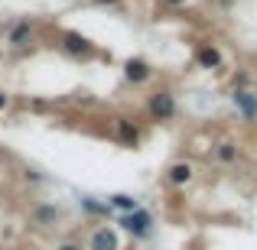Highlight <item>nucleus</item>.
I'll use <instances>...</instances> for the list:
<instances>
[{"label":"nucleus","mask_w":257,"mask_h":250,"mask_svg":"<svg viewBox=\"0 0 257 250\" xmlns=\"http://www.w3.org/2000/svg\"><path fill=\"white\" fill-rule=\"evenodd\" d=\"M117 224L124 227L127 234H134L137 240H144V237H150V234H153V214L147 211V208H137V211L120 214V218H117Z\"/></svg>","instance_id":"1"},{"label":"nucleus","mask_w":257,"mask_h":250,"mask_svg":"<svg viewBox=\"0 0 257 250\" xmlns=\"http://www.w3.org/2000/svg\"><path fill=\"white\" fill-rule=\"evenodd\" d=\"M117 137H120V143H124V146H137L140 130L131 124V120H117Z\"/></svg>","instance_id":"10"},{"label":"nucleus","mask_w":257,"mask_h":250,"mask_svg":"<svg viewBox=\"0 0 257 250\" xmlns=\"http://www.w3.org/2000/svg\"><path fill=\"white\" fill-rule=\"evenodd\" d=\"M189 179H192V166H189V163L170 166V182H173V185H186Z\"/></svg>","instance_id":"11"},{"label":"nucleus","mask_w":257,"mask_h":250,"mask_svg":"<svg viewBox=\"0 0 257 250\" xmlns=\"http://www.w3.org/2000/svg\"><path fill=\"white\" fill-rule=\"evenodd\" d=\"M199 65H202V69H218V65H221L218 49H212V46H202V49H199Z\"/></svg>","instance_id":"12"},{"label":"nucleus","mask_w":257,"mask_h":250,"mask_svg":"<svg viewBox=\"0 0 257 250\" xmlns=\"http://www.w3.org/2000/svg\"><path fill=\"white\" fill-rule=\"evenodd\" d=\"M98 4H117V0H98Z\"/></svg>","instance_id":"18"},{"label":"nucleus","mask_w":257,"mask_h":250,"mask_svg":"<svg viewBox=\"0 0 257 250\" xmlns=\"http://www.w3.org/2000/svg\"><path fill=\"white\" fill-rule=\"evenodd\" d=\"M82 211L85 214H111V205L107 201H94L91 195H82Z\"/></svg>","instance_id":"13"},{"label":"nucleus","mask_w":257,"mask_h":250,"mask_svg":"<svg viewBox=\"0 0 257 250\" xmlns=\"http://www.w3.org/2000/svg\"><path fill=\"white\" fill-rule=\"evenodd\" d=\"M33 39V23L30 20H20V23L10 26V33H7V43L13 46V49H23V46H30Z\"/></svg>","instance_id":"6"},{"label":"nucleus","mask_w":257,"mask_h":250,"mask_svg":"<svg viewBox=\"0 0 257 250\" xmlns=\"http://www.w3.org/2000/svg\"><path fill=\"white\" fill-rule=\"evenodd\" d=\"M107 205L114 208V211H120V214H127V211H137V198H134V195H124V192H117V195H111V198H107Z\"/></svg>","instance_id":"9"},{"label":"nucleus","mask_w":257,"mask_h":250,"mask_svg":"<svg viewBox=\"0 0 257 250\" xmlns=\"http://www.w3.org/2000/svg\"><path fill=\"white\" fill-rule=\"evenodd\" d=\"M56 250H82V244H75V240H65V244H59Z\"/></svg>","instance_id":"15"},{"label":"nucleus","mask_w":257,"mask_h":250,"mask_svg":"<svg viewBox=\"0 0 257 250\" xmlns=\"http://www.w3.org/2000/svg\"><path fill=\"white\" fill-rule=\"evenodd\" d=\"M166 4H186V0H166Z\"/></svg>","instance_id":"17"},{"label":"nucleus","mask_w":257,"mask_h":250,"mask_svg":"<svg viewBox=\"0 0 257 250\" xmlns=\"http://www.w3.org/2000/svg\"><path fill=\"white\" fill-rule=\"evenodd\" d=\"M59 218H62V211H59L56 205H36V208H33V224H39V227L56 224Z\"/></svg>","instance_id":"8"},{"label":"nucleus","mask_w":257,"mask_h":250,"mask_svg":"<svg viewBox=\"0 0 257 250\" xmlns=\"http://www.w3.org/2000/svg\"><path fill=\"white\" fill-rule=\"evenodd\" d=\"M7 101H10V98H7V94L0 91V111H4V107H7Z\"/></svg>","instance_id":"16"},{"label":"nucleus","mask_w":257,"mask_h":250,"mask_svg":"<svg viewBox=\"0 0 257 250\" xmlns=\"http://www.w3.org/2000/svg\"><path fill=\"white\" fill-rule=\"evenodd\" d=\"M150 75H153V69H150L147 59H127V62H124V78L131 85H144Z\"/></svg>","instance_id":"5"},{"label":"nucleus","mask_w":257,"mask_h":250,"mask_svg":"<svg viewBox=\"0 0 257 250\" xmlns=\"http://www.w3.org/2000/svg\"><path fill=\"white\" fill-rule=\"evenodd\" d=\"M234 104L241 107L244 120H254V117H257V94H254V91H244V88H238V91H234Z\"/></svg>","instance_id":"7"},{"label":"nucleus","mask_w":257,"mask_h":250,"mask_svg":"<svg viewBox=\"0 0 257 250\" xmlns=\"http://www.w3.org/2000/svg\"><path fill=\"white\" fill-rule=\"evenodd\" d=\"M62 49L69 52V56H91L94 46H91V39H88V36L69 30V33H62Z\"/></svg>","instance_id":"4"},{"label":"nucleus","mask_w":257,"mask_h":250,"mask_svg":"<svg viewBox=\"0 0 257 250\" xmlns=\"http://www.w3.org/2000/svg\"><path fill=\"white\" fill-rule=\"evenodd\" d=\"M150 117L153 120H173L176 117V98L170 91H157L150 98Z\"/></svg>","instance_id":"2"},{"label":"nucleus","mask_w":257,"mask_h":250,"mask_svg":"<svg viewBox=\"0 0 257 250\" xmlns=\"http://www.w3.org/2000/svg\"><path fill=\"white\" fill-rule=\"evenodd\" d=\"M88 250H120V240H117V231L114 227H94L91 237H88Z\"/></svg>","instance_id":"3"},{"label":"nucleus","mask_w":257,"mask_h":250,"mask_svg":"<svg viewBox=\"0 0 257 250\" xmlns=\"http://www.w3.org/2000/svg\"><path fill=\"white\" fill-rule=\"evenodd\" d=\"M215 156H218L221 163H231V159L238 156V150H234V143H221L218 150H215Z\"/></svg>","instance_id":"14"}]
</instances>
